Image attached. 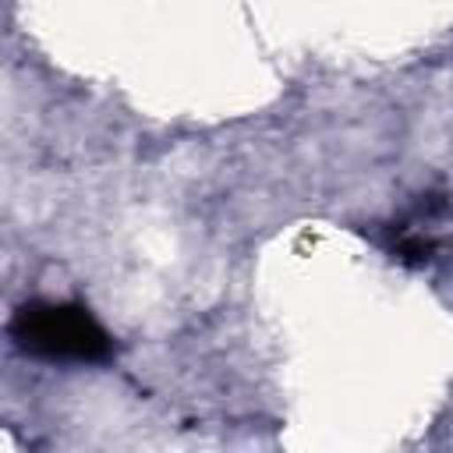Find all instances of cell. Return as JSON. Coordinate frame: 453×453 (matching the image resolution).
<instances>
[{
  "mask_svg": "<svg viewBox=\"0 0 453 453\" xmlns=\"http://www.w3.org/2000/svg\"><path fill=\"white\" fill-rule=\"evenodd\" d=\"M11 340L46 361L92 365L110 357V333L81 304L67 301H28L11 319Z\"/></svg>",
  "mask_w": 453,
  "mask_h": 453,
  "instance_id": "6da1fadb",
  "label": "cell"
}]
</instances>
